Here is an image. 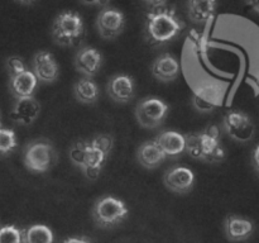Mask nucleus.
<instances>
[{
  "instance_id": "nucleus-19",
  "label": "nucleus",
  "mask_w": 259,
  "mask_h": 243,
  "mask_svg": "<svg viewBox=\"0 0 259 243\" xmlns=\"http://www.w3.org/2000/svg\"><path fill=\"white\" fill-rule=\"evenodd\" d=\"M218 0H187V14L191 22L202 24L214 18Z\"/></svg>"
},
{
  "instance_id": "nucleus-14",
  "label": "nucleus",
  "mask_w": 259,
  "mask_h": 243,
  "mask_svg": "<svg viewBox=\"0 0 259 243\" xmlns=\"http://www.w3.org/2000/svg\"><path fill=\"white\" fill-rule=\"evenodd\" d=\"M108 95L116 103H129L136 94V84L132 76L119 73L113 76L106 85Z\"/></svg>"
},
{
  "instance_id": "nucleus-25",
  "label": "nucleus",
  "mask_w": 259,
  "mask_h": 243,
  "mask_svg": "<svg viewBox=\"0 0 259 243\" xmlns=\"http://www.w3.org/2000/svg\"><path fill=\"white\" fill-rule=\"evenodd\" d=\"M18 142L13 129L0 127V156H8L17 148Z\"/></svg>"
},
{
  "instance_id": "nucleus-29",
  "label": "nucleus",
  "mask_w": 259,
  "mask_h": 243,
  "mask_svg": "<svg viewBox=\"0 0 259 243\" xmlns=\"http://www.w3.org/2000/svg\"><path fill=\"white\" fill-rule=\"evenodd\" d=\"M252 164L254 166V169L259 172V144L254 148L252 154Z\"/></svg>"
},
{
  "instance_id": "nucleus-5",
  "label": "nucleus",
  "mask_w": 259,
  "mask_h": 243,
  "mask_svg": "<svg viewBox=\"0 0 259 243\" xmlns=\"http://www.w3.org/2000/svg\"><path fill=\"white\" fill-rule=\"evenodd\" d=\"M129 209L123 200L115 196L100 197L93 207V219L99 228L110 229L118 227L128 218Z\"/></svg>"
},
{
  "instance_id": "nucleus-33",
  "label": "nucleus",
  "mask_w": 259,
  "mask_h": 243,
  "mask_svg": "<svg viewBox=\"0 0 259 243\" xmlns=\"http://www.w3.org/2000/svg\"><path fill=\"white\" fill-rule=\"evenodd\" d=\"M19 3H23V4H30V3H33L34 0H18Z\"/></svg>"
},
{
  "instance_id": "nucleus-16",
  "label": "nucleus",
  "mask_w": 259,
  "mask_h": 243,
  "mask_svg": "<svg viewBox=\"0 0 259 243\" xmlns=\"http://www.w3.org/2000/svg\"><path fill=\"white\" fill-rule=\"evenodd\" d=\"M225 235L230 242H243L252 237L254 224L252 220L239 215H229L224 222Z\"/></svg>"
},
{
  "instance_id": "nucleus-28",
  "label": "nucleus",
  "mask_w": 259,
  "mask_h": 243,
  "mask_svg": "<svg viewBox=\"0 0 259 243\" xmlns=\"http://www.w3.org/2000/svg\"><path fill=\"white\" fill-rule=\"evenodd\" d=\"M62 243H93V240L85 235H77V237H68L62 240Z\"/></svg>"
},
{
  "instance_id": "nucleus-13",
  "label": "nucleus",
  "mask_w": 259,
  "mask_h": 243,
  "mask_svg": "<svg viewBox=\"0 0 259 243\" xmlns=\"http://www.w3.org/2000/svg\"><path fill=\"white\" fill-rule=\"evenodd\" d=\"M33 72L38 81L50 84L57 80L60 75V67L53 53L48 51H39L33 57Z\"/></svg>"
},
{
  "instance_id": "nucleus-8",
  "label": "nucleus",
  "mask_w": 259,
  "mask_h": 243,
  "mask_svg": "<svg viewBox=\"0 0 259 243\" xmlns=\"http://www.w3.org/2000/svg\"><path fill=\"white\" fill-rule=\"evenodd\" d=\"M225 133L235 142L247 143L255 134V124L249 115L240 110H229L223 119Z\"/></svg>"
},
{
  "instance_id": "nucleus-6",
  "label": "nucleus",
  "mask_w": 259,
  "mask_h": 243,
  "mask_svg": "<svg viewBox=\"0 0 259 243\" xmlns=\"http://www.w3.org/2000/svg\"><path fill=\"white\" fill-rule=\"evenodd\" d=\"M168 104L159 98L148 96L137 104L136 118L139 126L147 129H153L161 126L168 115Z\"/></svg>"
},
{
  "instance_id": "nucleus-1",
  "label": "nucleus",
  "mask_w": 259,
  "mask_h": 243,
  "mask_svg": "<svg viewBox=\"0 0 259 243\" xmlns=\"http://www.w3.org/2000/svg\"><path fill=\"white\" fill-rule=\"evenodd\" d=\"M184 28V22L179 18L175 7L163 4L153 7L147 14L144 34L151 46H164L179 37Z\"/></svg>"
},
{
  "instance_id": "nucleus-10",
  "label": "nucleus",
  "mask_w": 259,
  "mask_h": 243,
  "mask_svg": "<svg viewBox=\"0 0 259 243\" xmlns=\"http://www.w3.org/2000/svg\"><path fill=\"white\" fill-rule=\"evenodd\" d=\"M96 28L104 39H115L125 28V15L115 8H104L96 18Z\"/></svg>"
},
{
  "instance_id": "nucleus-11",
  "label": "nucleus",
  "mask_w": 259,
  "mask_h": 243,
  "mask_svg": "<svg viewBox=\"0 0 259 243\" xmlns=\"http://www.w3.org/2000/svg\"><path fill=\"white\" fill-rule=\"evenodd\" d=\"M163 182L169 191L175 194H186L194 187L195 174L189 167L175 166L167 170Z\"/></svg>"
},
{
  "instance_id": "nucleus-30",
  "label": "nucleus",
  "mask_w": 259,
  "mask_h": 243,
  "mask_svg": "<svg viewBox=\"0 0 259 243\" xmlns=\"http://www.w3.org/2000/svg\"><path fill=\"white\" fill-rule=\"evenodd\" d=\"M245 4H247L253 12L259 14V0H245Z\"/></svg>"
},
{
  "instance_id": "nucleus-18",
  "label": "nucleus",
  "mask_w": 259,
  "mask_h": 243,
  "mask_svg": "<svg viewBox=\"0 0 259 243\" xmlns=\"http://www.w3.org/2000/svg\"><path fill=\"white\" fill-rule=\"evenodd\" d=\"M159 148L163 151L167 158H175L179 157L186 151V137L185 134L179 133L175 131L162 132L161 134L154 139Z\"/></svg>"
},
{
  "instance_id": "nucleus-23",
  "label": "nucleus",
  "mask_w": 259,
  "mask_h": 243,
  "mask_svg": "<svg viewBox=\"0 0 259 243\" xmlns=\"http://www.w3.org/2000/svg\"><path fill=\"white\" fill-rule=\"evenodd\" d=\"M186 46L197 58H205L211 48V40L205 33L191 30L186 38Z\"/></svg>"
},
{
  "instance_id": "nucleus-9",
  "label": "nucleus",
  "mask_w": 259,
  "mask_h": 243,
  "mask_svg": "<svg viewBox=\"0 0 259 243\" xmlns=\"http://www.w3.org/2000/svg\"><path fill=\"white\" fill-rule=\"evenodd\" d=\"M225 98V89L220 84L205 83L197 86L192 93V106L199 113H212L223 105Z\"/></svg>"
},
{
  "instance_id": "nucleus-26",
  "label": "nucleus",
  "mask_w": 259,
  "mask_h": 243,
  "mask_svg": "<svg viewBox=\"0 0 259 243\" xmlns=\"http://www.w3.org/2000/svg\"><path fill=\"white\" fill-rule=\"evenodd\" d=\"M24 229L15 225H4L0 228V243H23Z\"/></svg>"
},
{
  "instance_id": "nucleus-24",
  "label": "nucleus",
  "mask_w": 259,
  "mask_h": 243,
  "mask_svg": "<svg viewBox=\"0 0 259 243\" xmlns=\"http://www.w3.org/2000/svg\"><path fill=\"white\" fill-rule=\"evenodd\" d=\"M23 243H53V233L45 224L30 225L24 229Z\"/></svg>"
},
{
  "instance_id": "nucleus-12",
  "label": "nucleus",
  "mask_w": 259,
  "mask_h": 243,
  "mask_svg": "<svg viewBox=\"0 0 259 243\" xmlns=\"http://www.w3.org/2000/svg\"><path fill=\"white\" fill-rule=\"evenodd\" d=\"M40 113V105L37 99L33 96L27 98H19L15 101L12 111H10V119L19 126H32L38 119Z\"/></svg>"
},
{
  "instance_id": "nucleus-2",
  "label": "nucleus",
  "mask_w": 259,
  "mask_h": 243,
  "mask_svg": "<svg viewBox=\"0 0 259 243\" xmlns=\"http://www.w3.org/2000/svg\"><path fill=\"white\" fill-rule=\"evenodd\" d=\"M186 152L192 158L218 164L225 158V149L220 141V128L215 124L199 133L185 134Z\"/></svg>"
},
{
  "instance_id": "nucleus-4",
  "label": "nucleus",
  "mask_w": 259,
  "mask_h": 243,
  "mask_svg": "<svg viewBox=\"0 0 259 243\" xmlns=\"http://www.w3.org/2000/svg\"><path fill=\"white\" fill-rule=\"evenodd\" d=\"M85 24L78 13L65 10L55 18L52 24V38L58 46L72 47L82 40Z\"/></svg>"
},
{
  "instance_id": "nucleus-20",
  "label": "nucleus",
  "mask_w": 259,
  "mask_h": 243,
  "mask_svg": "<svg viewBox=\"0 0 259 243\" xmlns=\"http://www.w3.org/2000/svg\"><path fill=\"white\" fill-rule=\"evenodd\" d=\"M38 78L33 71L25 70L24 72L10 77L9 90L17 99L33 96L35 88H37Z\"/></svg>"
},
{
  "instance_id": "nucleus-7",
  "label": "nucleus",
  "mask_w": 259,
  "mask_h": 243,
  "mask_svg": "<svg viewBox=\"0 0 259 243\" xmlns=\"http://www.w3.org/2000/svg\"><path fill=\"white\" fill-rule=\"evenodd\" d=\"M57 156L52 144L47 141H34L24 151V165L29 171L42 174L50 170Z\"/></svg>"
},
{
  "instance_id": "nucleus-22",
  "label": "nucleus",
  "mask_w": 259,
  "mask_h": 243,
  "mask_svg": "<svg viewBox=\"0 0 259 243\" xmlns=\"http://www.w3.org/2000/svg\"><path fill=\"white\" fill-rule=\"evenodd\" d=\"M73 95L81 104L90 105L98 101L100 96V90L95 81L91 77H82L77 80L73 85Z\"/></svg>"
},
{
  "instance_id": "nucleus-34",
  "label": "nucleus",
  "mask_w": 259,
  "mask_h": 243,
  "mask_svg": "<svg viewBox=\"0 0 259 243\" xmlns=\"http://www.w3.org/2000/svg\"><path fill=\"white\" fill-rule=\"evenodd\" d=\"M0 127H2V120H0Z\"/></svg>"
},
{
  "instance_id": "nucleus-3",
  "label": "nucleus",
  "mask_w": 259,
  "mask_h": 243,
  "mask_svg": "<svg viewBox=\"0 0 259 243\" xmlns=\"http://www.w3.org/2000/svg\"><path fill=\"white\" fill-rule=\"evenodd\" d=\"M109 154L110 153L99 147L93 139L75 142L68 152L71 162L81 169L83 175L90 180L98 179Z\"/></svg>"
},
{
  "instance_id": "nucleus-32",
  "label": "nucleus",
  "mask_w": 259,
  "mask_h": 243,
  "mask_svg": "<svg viewBox=\"0 0 259 243\" xmlns=\"http://www.w3.org/2000/svg\"><path fill=\"white\" fill-rule=\"evenodd\" d=\"M146 3H148V4L153 5V7H158V5H163L166 4L167 0H144Z\"/></svg>"
},
{
  "instance_id": "nucleus-27",
  "label": "nucleus",
  "mask_w": 259,
  "mask_h": 243,
  "mask_svg": "<svg viewBox=\"0 0 259 243\" xmlns=\"http://www.w3.org/2000/svg\"><path fill=\"white\" fill-rule=\"evenodd\" d=\"M5 68H7L8 73H9V77L19 75V73L24 72L27 70L22 58L17 57V56H12V57L8 58L7 62H5Z\"/></svg>"
},
{
  "instance_id": "nucleus-21",
  "label": "nucleus",
  "mask_w": 259,
  "mask_h": 243,
  "mask_svg": "<svg viewBox=\"0 0 259 243\" xmlns=\"http://www.w3.org/2000/svg\"><path fill=\"white\" fill-rule=\"evenodd\" d=\"M166 158V154L154 141L144 142L137 151V159L146 169H156Z\"/></svg>"
},
{
  "instance_id": "nucleus-17",
  "label": "nucleus",
  "mask_w": 259,
  "mask_h": 243,
  "mask_svg": "<svg viewBox=\"0 0 259 243\" xmlns=\"http://www.w3.org/2000/svg\"><path fill=\"white\" fill-rule=\"evenodd\" d=\"M180 62L171 53H164L157 57L152 65V73L161 83H171L180 75Z\"/></svg>"
},
{
  "instance_id": "nucleus-15",
  "label": "nucleus",
  "mask_w": 259,
  "mask_h": 243,
  "mask_svg": "<svg viewBox=\"0 0 259 243\" xmlns=\"http://www.w3.org/2000/svg\"><path fill=\"white\" fill-rule=\"evenodd\" d=\"M73 65L85 77H94L103 66V55L94 47H83L76 53Z\"/></svg>"
},
{
  "instance_id": "nucleus-31",
  "label": "nucleus",
  "mask_w": 259,
  "mask_h": 243,
  "mask_svg": "<svg viewBox=\"0 0 259 243\" xmlns=\"http://www.w3.org/2000/svg\"><path fill=\"white\" fill-rule=\"evenodd\" d=\"M85 5H105L109 0H80Z\"/></svg>"
}]
</instances>
